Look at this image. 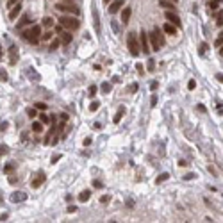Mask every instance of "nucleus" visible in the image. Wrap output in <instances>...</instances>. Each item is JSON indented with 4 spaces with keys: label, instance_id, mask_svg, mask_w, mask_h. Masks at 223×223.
<instances>
[{
    "label": "nucleus",
    "instance_id": "1",
    "mask_svg": "<svg viewBox=\"0 0 223 223\" xmlns=\"http://www.w3.org/2000/svg\"><path fill=\"white\" fill-rule=\"evenodd\" d=\"M163 32H164V31L159 29V27H153V31L150 32L148 39H150V43H152V48H153V50H161V48L164 47V34H163Z\"/></svg>",
    "mask_w": 223,
    "mask_h": 223
},
{
    "label": "nucleus",
    "instance_id": "2",
    "mask_svg": "<svg viewBox=\"0 0 223 223\" xmlns=\"http://www.w3.org/2000/svg\"><path fill=\"white\" fill-rule=\"evenodd\" d=\"M39 36H41V27L39 25H32L29 31H23V34H21V38L27 39L29 43H38Z\"/></svg>",
    "mask_w": 223,
    "mask_h": 223
},
{
    "label": "nucleus",
    "instance_id": "3",
    "mask_svg": "<svg viewBox=\"0 0 223 223\" xmlns=\"http://www.w3.org/2000/svg\"><path fill=\"white\" fill-rule=\"evenodd\" d=\"M59 23L66 31H77L80 27V21L77 18H73V16H62V18H59Z\"/></svg>",
    "mask_w": 223,
    "mask_h": 223
},
{
    "label": "nucleus",
    "instance_id": "4",
    "mask_svg": "<svg viewBox=\"0 0 223 223\" xmlns=\"http://www.w3.org/2000/svg\"><path fill=\"white\" fill-rule=\"evenodd\" d=\"M127 45H129L130 55L138 57L139 55V45H138V38H136V34H134V32H129L127 34Z\"/></svg>",
    "mask_w": 223,
    "mask_h": 223
},
{
    "label": "nucleus",
    "instance_id": "5",
    "mask_svg": "<svg viewBox=\"0 0 223 223\" xmlns=\"http://www.w3.org/2000/svg\"><path fill=\"white\" fill-rule=\"evenodd\" d=\"M57 9L59 11H64V13H72V14H79L80 9L73 4H57Z\"/></svg>",
    "mask_w": 223,
    "mask_h": 223
},
{
    "label": "nucleus",
    "instance_id": "6",
    "mask_svg": "<svg viewBox=\"0 0 223 223\" xmlns=\"http://www.w3.org/2000/svg\"><path fill=\"white\" fill-rule=\"evenodd\" d=\"M9 200H11V202H14V204L23 202V200H27V193H23V191H14V193L9 196Z\"/></svg>",
    "mask_w": 223,
    "mask_h": 223
},
{
    "label": "nucleus",
    "instance_id": "7",
    "mask_svg": "<svg viewBox=\"0 0 223 223\" xmlns=\"http://www.w3.org/2000/svg\"><path fill=\"white\" fill-rule=\"evenodd\" d=\"M166 20L170 23H173L175 27H180V18L175 14V11H166Z\"/></svg>",
    "mask_w": 223,
    "mask_h": 223
},
{
    "label": "nucleus",
    "instance_id": "8",
    "mask_svg": "<svg viewBox=\"0 0 223 223\" xmlns=\"http://www.w3.org/2000/svg\"><path fill=\"white\" fill-rule=\"evenodd\" d=\"M45 178H47V177H45V173H43V171L36 173V178H34V180L31 182V186H32V187H39V186L45 182Z\"/></svg>",
    "mask_w": 223,
    "mask_h": 223
},
{
    "label": "nucleus",
    "instance_id": "9",
    "mask_svg": "<svg viewBox=\"0 0 223 223\" xmlns=\"http://www.w3.org/2000/svg\"><path fill=\"white\" fill-rule=\"evenodd\" d=\"M139 39H141V48H143V52L148 54V52H150V45H148V36H146V32H141Z\"/></svg>",
    "mask_w": 223,
    "mask_h": 223
},
{
    "label": "nucleus",
    "instance_id": "10",
    "mask_svg": "<svg viewBox=\"0 0 223 223\" xmlns=\"http://www.w3.org/2000/svg\"><path fill=\"white\" fill-rule=\"evenodd\" d=\"M21 13V6H20V2L16 4V6H13L11 9H9V20H16V16Z\"/></svg>",
    "mask_w": 223,
    "mask_h": 223
},
{
    "label": "nucleus",
    "instance_id": "11",
    "mask_svg": "<svg viewBox=\"0 0 223 223\" xmlns=\"http://www.w3.org/2000/svg\"><path fill=\"white\" fill-rule=\"evenodd\" d=\"M121 6H123V0H116V2H113V4L109 6V13H111V14L118 13V11L121 9Z\"/></svg>",
    "mask_w": 223,
    "mask_h": 223
},
{
    "label": "nucleus",
    "instance_id": "12",
    "mask_svg": "<svg viewBox=\"0 0 223 223\" xmlns=\"http://www.w3.org/2000/svg\"><path fill=\"white\" fill-rule=\"evenodd\" d=\"M163 31H164L166 34H170V36H175V34H177V27H175L173 23H170V21H166V23H164Z\"/></svg>",
    "mask_w": 223,
    "mask_h": 223
},
{
    "label": "nucleus",
    "instance_id": "13",
    "mask_svg": "<svg viewBox=\"0 0 223 223\" xmlns=\"http://www.w3.org/2000/svg\"><path fill=\"white\" fill-rule=\"evenodd\" d=\"M130 14H132V9L130 7H125L121 11V21H123V23H129V21H130Z\"/></svg>",
    "mask_w": 223,
    "mask_h": 223
},
{
    "label": "nucleus",
    "instance_id": "14",
    "mask_svg": "<svg viewBox=\"0 0 223 223\" xmlns=\"http://www.w3.org/2000/svg\"><path fill=\"white\" fill-rule=\"evenodd\" d=\"M9 52H11V61H9V64H16V61H18V50H16L14 45L9 48Z\"/></svg>",
    "mask_w": 223,
    "mask_h": 223
},
{
    "label": "nucleus",
    "instance_id": "15",
    "mask_svg": "<svg viewBox=\"0 0 223 223\" xmlns=\"http://www.w3.org/2000/svg\"><path fill=\"white\" fill-rule=\"evenodd\" d=\"M89 198H91V191H89V189H84V191L79 195V202H87Z\"/></svg>",
    "mask_w": 223,
    "mask_h": 223
},
{
    "label": "nucleus",
    "instance_id": "16",
    "mask_svg": "<svg viewBox=\"0 0 223 223\" xmlns=\"http://www.w3.org/2000/svg\"><path fill=\"white\" fill-rule=\"evenodd\" d=\"M61 41H62L64 45L72 43V34H70V32H62V34H61Z\"/></svg>",
    "mask_w": 223,
    "mask_h": 223
},
{
    "label": "nucleus",
    "instance_id": "17",
    "mask_svg": "<svg viewBox=\"0 0 223 223\" xmlns=\"http://www.w3.org/2000/svg\"><path fill=\"white\" fill-rule=\"evenodd\" d=\"M43 125H45L43 121H34V123H32V130L39 134V132H43Z\"/></svg>",
    "mask_w": 223,
    "mask_h": 223
},
{
    "label": "nucleus",
    "instance_id": "18",
    "mask_svg": "<svg viewBox=\"0 0 223 223\" xmlns=\"http://www.w3.org/2000/svg\"><path fill=\"white\" fill-rule=\"evenodd\" d=\"M123 114H125V109H123V107H120V109H118V113H116V116H114V120H113V121H114V123H120V121H121V116H123Z\"/></svg>",
    "mask_w": 223,
    "mask_h": 223
},
{
    "label": "nucleus",
    "instance_id": "19",
    "mask_svg": "<svg viewBox=\"0 0 223 223\" xmlns=\"http://www.w3.org/2000/svg\"><path fill=\"white\" fill-rule=\"evenodd\" d=\"M43 25L47 27V29H52V27H54V20H52L50 16H47V18H43Z\"/></svg>",
    "mask_w": 223,
    "mask_h": 223
},
{
    "label": "nucleus",
    "instance_id": "20",
    "mask_svg": "<svg viewBox=\"0 0 223 223\" xmlns=\"http://www.w3.org/2000/svg\"><path fill=\"white\" fill-rule=\"evenodd\" d=\"M164 9H168V11H175V6L171 4V2H166V0H161V2H159Z\"/></svg>",
    "mask_w": 223,
    "mask_h": 223
},
{
    "label": "nucleus",
    "instance_id": "21",
    "mask_svg": "<svg viewBox=\"0 0 223 223\" xmlns=\"http://www.w3.org/2000/svg\"><path fill=\"white\" fill-rule=\"evenodd\" d=\"M168 178H170V175H168V173H161V175L157 177V180H155V182H157V184H163L164 180H168Z\"/></svg>",
    "mask_w": 223,
    "mask_h": 223
},
{
    "label": "nucleus",
    "instance_id": "22",
    "mask_svg": "<svg viewBox=\"0 0 223 223\" xmlns=\"http://www.w3.org/2000/svg\"><path fill=\"white\" fill-rule=\"evenodd\" d=\"M27 23H31V20H29V16L25 14L23 18H21V21H20V23H18L16 27H18V29H21V27H23V25H27Z\"/></svg>",
    "mask_w": 223,
    "mask_h": 223
},
{
    "label": "nucleus",
    "instance_id": "23",
    "mask_svg": "<svg viewBox=\"0 0 223 223\" xmlns=\"http://www.w3.org/2000/svg\"><path fill=\"white\" fill-rule=\"evenodd\" d=\"M146 70H148V72H153V70H155V61H153V59H148V61H146Z\"/></svg>",
    "mask_w": 223,
    "mask_h": 223
},
{
    "label": "nucleus",
    "instance_id": "24",
    "mask_svg": "<svg viewBox=\"0 0 223 223\" xmlns=\"http://www.w3.org/2000/svg\"><path fill=\"white\" fill-rule=\"evenodd\" d=\"M100 89H102V93H109V91H111V84H109V82H104V84L100 86Z\"/></svg>",
    "mask_w": 223,
    "mask_h": 223
},
{
    "label": "nucleus",
    "instance_id": "25",
    "mask_svg": "<svg viewBox=\"0 0 223 223\" xmlns=\"http://www.w3.org/2000/svg\"><path fill=\"white\" fill-rule=\"evenodd\" d=\"M36 111H38L36 107H31V109H27V116H29V118H36V114H38Z\"/></svg>",
    "mask_w": 223,
    "mask_h": 223
},
{
    "label": "nucleus",
    "instance_id": "26",
    "mask_svg": "<svg viewBox=\"0 0 223 223\" xmlns=\"http://www.w3.org/2000/svg\"><path fill=\"white\" fill-rule=\"evenodd\" d=\"M138 89H139V86H138L136 82H132V84L129 86V93H136V91H138Z\"/></svg>",
    "mask_w": 223,
    "mask_h": 223
},
{
    "label": "nucleus",
    "instance_id": "27",
    "mask_svg": "<svg viewBox=\"0 0 223 223\" xmlns=\"http://www.w3.org/2000/svg\"><path fill=\"white\" fill-rule=\"evenodd\" d=\"M97 91H98V87L93 84V86H89V91H87V93H89V97H95V95H97Z\"/></svg>",
    "mask_w": 223,
    "mask_h": 223
},
{
    "label": "nucleus",
    "instance_id": "28",
    "mask_svg": "<svg viewBox=\"0 0 223 223\" xmlns=\"http://www.w3.org/2000/svg\"><path fill=\"white\" fill-rule=\"evenodd\" d=\"M98 107H100V102H97V100H95V102H91V104H89V111H93V113H95V111H97Z\"/></svg>",
    "mask_w": 223,
    "mask_h": 223
},
{
    "label": "nucleus",
    "instance_id": "29",
    "mask_svg": "<svg viewBox=\"0 0 223 223\" xmlns=\"http://www.w3.org/2000/svg\"><path fill=\"white\" fill-rule=\"evenodd\" d=\"M34 107H36V109H39V111H45V109H47V104H43V102H36V104H34Z\"/></svg>",
    "mask_w": 223,
    "mask_h": 223
},
{
    "label": "nucleus",
    "instance_id": "30",
    "mask_svg": "<svg viewBox=\"0 0 223 223\" xmlns=\"http://www.w3.org/2000/svg\"><path fill=\"white\" fill-rule=\"evenodd\" d=\"M14 168H16V166H14V164H6V168H4V171H6V173H7V175H9V173H11V171H14Z\"/></svg>",
    "mask_w": 223,
    "mask_h": 223
},
{
    "label": "nucleus",
    "instance_id": "31",
    "mask_svg": "<svg viewBox=\"0 0 223 223\" xmlns=\"http://www.w3.org/2000/svg\"><path fill=\"white\" fill-rule=\"evenodd\" d=\"M0 80H2V82L7 80V73H6V70H2V68H0Z\"/></svg>",
    "mask_w": 223,
    "mask_h": 223
},
{
    "label": "nucleus",
    "instance_id": "32",
    "mask_svg": "<svg viewBox=\"0 0 223 223\" xmlns=\"http://www.w3.org/2000/svg\"><path fill=\"white\" fill-rule=\"evenodd\" d=\"M50 38H52V31H47L45 34H41V39H45V41H47V39H50Z\"/></svg>",
    "mask_w": 223,
    "mask_h": 223
},
{
    "label": "nucleus",
    "instance_id": "33",
    "mask_svg": "<svg viewBox=\"0 0 223 223\" xmlns=\"http://www.w3.org/2000/svg\"><path fill=\"white\" fill-rule=\"evenodd\" d=\"M57 47H59V39H54V41L50 43V47H48V48H50V50H55Z\"/></svg>",
    "mask_w": 223,
    "mask_h": 223
},
{
    "label": "nucleus",
    "instance_id": "34",
    "mask_svg": "<svg viewBox=\"0 0 223 223\" xmlns=\"http://www.w3.org/2000/svg\"><path fill=\"white\" fill-rule=\"evenodd\" d=\"M39 120H41L43 123H50V118H48L47 114H41V116H39Z\"/></svg>",
    "mask_w": 223,
    "mask_h": 223
},
{
    "label": "nucleus",
    "instance_id": "35",
    "mask_svg": "<svg viewBox=\"0 0 223 223\" xmlns=\"http://www.w3.org/2000/svg\"><path fill=\"white\" fill-rule=\"evenodd\" d=\"M109 200H111V196H109V195H104V196H100V202H102V204H107Z\"/></svg>",
    "mask_w": 223,
    "mask_h": 223
},
{
    "label": "nucleus",
    "instance_id": "36",
    "mask_svg": "<svg viewBox=\"0 0 223 223\" xmlns=\"http://www.w3.org/2000/svg\"><path fill=\"white\" fill-rule=\"evenodd\" d=\"M214 45H216V47H221V45H223V34H221L216 41H214Z\"/></svg>",
    "mask_w": 223,
    "mask_h": 223
},
{
    "label": "nucleus",
    "instance_id": "37",
    "mask_svg": "<svg viewBox=\"0 0 223 223\" xmlns=\"http://www.w3.org/2000/svg\"><path fill=\"white\" fill-rule=\"evenodd\" d=\"M195 177H196L195 173H187V175H184V180H193Z\"/></svg>",
    "mask_w": 223,
    "mask_h": 223
},
{
    "label": "nucleus",
    "instance_id": "38",
    "mask_svg": "<svg viewBox=\"0 0 223 223\" xmlns=\"http://www.w3.org/2000/svg\"><path fill=\"white\" fill-rule=\"evenodd\" d=\"M209 7L214 11V9H218V2H216V0H212V2H209Z\"/></svg>",
    "mask_w": 223,
    "mask_h": 223
},
{
    "label": "nucleus",
    "instance_id": "39",
    "mask_svg": "<svg viewBox=\"0 0 223 223\" xmlns=\"http://www.w3.org/2000/svg\"><path fill=\"white\" fill-rule=\"evenodd\" d=\"M187 87H189V89H195V87H196V82H195V80L191 79V80L187 82Z\"/></svg>",
    "mask_w": 223,
    "mask_h": 223
},
{
    "label": "nucleus",
    "instance_id": "40",
    "mask_svg": "<svg viewBox=\"0 0 223 223\" xmlns=\"http://www.w3.org/2000/svg\"><path fill=\"white\" fill-rule=\"evenodd\" d=\"M18 2H20V0H9V2H7V9H9V7H13V6H16Z\"/></svg>",
    "mask_w": 223,
    "mask_h": 223
},
{
    "label": "nucleus",
    "instance_id": "41",
    "mask_svg": "<svg viewBox=\"0 0 223 223\" xmlns=\"http://www.w3.org/2000/svg\"><path fill=\"white\" fill-rule=\"evenodd\" d=\"M59 159H61V153H55V155H54V157H52V163H57Z\"/></svg>",
    "mask_w": 223,
    "mask_h": 223
},
{
    "label": "nucleus",
    "instance_id": "42",
    "mask_svg": "<svg viewBox=\"0 0 223 223\" xmlns=\"http://www.w3.org/2000/svg\"><path fill=\"white\" fill-rule=\"evenodd\" d=\"M205 48H207V45H205V43L200 45V54H204V52H205Z\"/></svg>",
    "mask_w": 223,
    "mask_h": 223
},
{
    "label": "nucleus",
    "instance_id": "43",
    "mask_svg": "<svg viewBox=\"0 0 223 223\" xmlns=\"http://www.w3.org/2000/svg\"><path fill=\"white\" fill-rule=\"evenodd\" d=\"M93 186H95V187H102V186H104V184H102V182H100V180H93Z\"/></svg>",
    "mask_w": 223,
    "mask_h": 223
},
{
    "label": "nucleus",
    "instance_id": "44",
    "mask_svg": "<svg viewBox=\"0 0 223 223\" xmlns=\"http://www.w3.org/2000/svg\"><path fill=\"white\" fill-rule=\"evenodd\" d=\"M89 145H91V138H86L84 139V146H89Z\"/></svg>",
    "mask_w": 223,
    "mask_h": 223
},
{
    "label": "nucleus",
    "instance_id": "45",
    "mask_svg": "<svg viewBox=\"0 0 223 223\" xmlns=\"http://www.w3.org/2000/svg\"><path fill=\"white\" fill-rule=\"evenodd\" d=\"M7 216H9L7 212H4V214H0V221H6V219H7Z\"/></svg>",
    "mask_w": 223,
    "mask_h": 223
},
{
    "label": "nucleus",
    "instance_id": "46",
    "mask_svg": "<svg viewBox=\"0 0 223 223\" xmlns=\"http://www.w3.org/2000/svg\"><path fill=\"white\" fill-rule=\"evenodd\" d=\"M216 79H218V82H223V73H216Z\"/></svg>",
    "mask_w": 223,
    "mask_h": 223
},
{
    "label": "nucleus",
    "instance_id": "47",
    "mask_svg": "<svg viewBox=\"0 0 223 223\" xmlns=\"http://www.w3.org/2000/svg\"><path fill=\"white\" fill-rule=\"evenodd\" d=\"M9 182H11V184H18V178H16V177H11Z\"/></svg>",
    "mask_w": 223,
    "mask_h": 223
},
{
    "label": "nucleus",
    "instance_id": "48",
    "mask_svg": "<svg viewBox=\"0 0 223 223\" xmlns=\"http://www.w3.org/2000/svg\"><path fill=\"white\" fill-rule=\"evenodd\" d=\"M198 111H200V113H205V107L202 104H198Z\"/></svg>",
    "mask_w": 223,
    "mask_h": 223
},
{
    "label": "nucleus",
    "instance_id": "49",
    "mask_svg": "<svg viewBox=\"0 0 223 223\" xmlns=\"http://www.w3.org/2000/svg\"><path fill=\"white\" fill-rule=\"evenodd\" d=\"M75 211H77V207H75V205H70V207H68V212H75Z\"/></svg>",
    "mask_w": 223,
    "mask_h": 223
},
{
    "label": "nucleus",
    "instance_id": "50",
    "mask_svg": "<svg viewBox=\"0 0 223 223\" xmlns=\"http://www.w3.org/2000/svg\"><path fill=\"white\" fill-rule=\"evenodd\" d=\"M6 148H7L6 145H0V153H6Z\"/></svg>",
    "mask_w": 223,
    "mask_h": 223
},
{
    "label": "nucleus",
    "instance_id": "51",
    "mask_svg": "<svg viewBox=\"0 0 223 223\" xmlns=\"http://www.w3.org/2000/svg\"><path fill=\"white\" fill-rule=\"evenodd\" d=\"M157 86H159L157 82H152V84H150V89H157Z\"/></svg>",
    "mask_w": 223,
    "mask_h": 223
},
{
    "label": "nucleus",
    "instance_id": "52",
    "mask_svg": "<svg viewBox=\"0 0 223 223\" xmlns=\"http://www.w3.org/2000/svg\"><path fill=\"white\" fill-rule=\"evenodd\" d=\"M150 104H152V105H155V104H157V97H152V100H150Z\"/></svg>",
    "mask_w": 223,
    "mask_h": 223
},
{
    "label": "nucleus",
    "instance_id": "53",
    "mask_svg": "<svg viewBox=\"0 0 223 223\" xmlns=\"http://www.w3.org/2000/svg\"><path fill=\"white\" fill-rule=\"evenodd\" d=\"M216 23H218V27H221V25H223V18H219V20L216 21Z\"/></svg>",
    "mask_w": 223,
    "mask_h": 223
},
{
    "label": "nucleus",
    "instance_id": "54",
    "mask_svg": "<svg viewBox=\"0 0 223 223\" xmlns=\"http://www.w3.org/2000/svg\"><path fill=\"white\" fill-rule=\"evenodd\" d=\"M0 57H2V47H0Z\"/></svg>",
    "mask_w": 223,
    "mask_h": 223
},
{
    "label": "nucleus",
    "instance_id": "55",
    "mask_svg": "<svg viewBox=\"0 0 223 223\" xmlns=\"http://www.w3.org/2000/svg\"><path fill=\"white\" fill-rule=\"evenodd\" d=\"M219 54H221V55H223V48H221V50H219Z\"/></svg>",
    "mask_w": 223,
    "mask_h": 223
},
{
    "label": "nucleus",
    "instance_id": "56",
    "mask_svg": "<svg viewBox=\"0 0 223 223\" xmlns=\"http://www.w3.org/2000/svg\"><path fill=\"white\" fill-rule=\"evenodd\" d=\"M216 2H218V4H219V2H223V0H216Z\"/></svg>",
    "mask_w": 223,
    "mask_h": 223
},
{
    "label": "nucleus",
    "instance_id": "57",
    "mask_svg": "<svg viewBox=\"0 0 223 223\" xmlns=\"http://www.w3.org/2000/svg\"><path fill=\"white\" fill-rule=\"evenodd\" d=\"M173 2H177V0H173Z\"/></svg>",
    "mask_w": 223,
    "mask_h": 223
},
{
    "label": "nucleus",
    "instance_id": "58",
    "mask_svg": "<svg viewBox=\"0 0 223 223\" xmlns=\"http://www.w3.org/2000/svg\"><path fill=\"white\" fill-rule=\"evenodd\" d=\"M105 2H109V0H105Z\"/></svg>",
    "mask_w": 223,
    "mask_h": 223
}]
</instances>
